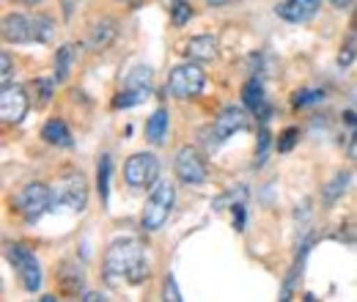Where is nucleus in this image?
Segmentation results:
<instances>
[{
  "mask_svg": "<svg viewBox=\"0 0 357 302\" xmlns=\"http://www.w3.org/2000/svg\"><path fill=\"white\" fill-rule=\"evenodd\" d=\"M105 278L113 286L130 283L137 286L149 278V259H146V248L140 245V239H116L107 253H105Z\"/></svg>",
  "mask_w": 357,
  "mask_h": 302,
  "instance_id": "f257e3e1",
  "label": "nucleus"
},
{
  "mask_svg": "<svg viewBox=\"0 0 357 302\" xmlns=\"http://www.w3.org/2000/svg\"><path fill=\"white\" fill-rule=\"evenodd\" d=\"M52 36V22L47 17H28V14H8L3 20V39L11 44H45Z\"/></svg>",
  "mask_w": 357,
  "mask_h": 302,
  "instance_id": "f03ea898",
  "label": "nucleus"
},
{
  "mask_svg": "<svg viewBox=\"0 0 357 302\" xmlns=\"http://www.w3.org/2000/svg\"><path fill=\"white\" fill-rule=\"evenodd\" d=\"M174 204H176V190H174V184L157 181L154 190H151V195L146 198L143 212H140V225H143L146 231H160V228L168 222L171 212H174Z\"/></svg>",
  "mask_w": 357,
  "mask_h": 302,
  "instance_id": "7ed1b4c3",
  "label": "nucleus"
},
{
  "mask_svg": "<svg viewBox=\"0 0 357 302\" xmlns=\"http://www.w3.org/2000/svg\"><path fill=\"white\" fill-rule=\"evenodd\" d=\"M242 130H248V116H245V110L228 105V107L220 110V116L212 121V127L204 130V143H206L209 151H218L228 137H234L236 132H242Z\"/></svg>",
  "mask_w": 357,
  "mask_h": 302,
  "instance_id": "20e7f679",
  "label": "nucleus"
},
{
  "mask_svg": "<svg viewBox=\"0 0 357 302\" xmlns=\"http://www.w3.org/2000/svg\"><path fill=\"white\" fill-rule=\"evenodd\" d=\"M204 86H206L204 69L195 61H187V63H178L171 72V77L165 83V93L174 96V99H192L204 91Z\"/></svg>",
  "mask_w": 357,
  "mask_h": 302,
  "instance_id": "39448f33",
  "label": "nucleus"
},
{
  "mask_svg": "<svg viewBox=\"0 0 357 302\" xmlns=\"http://www.w3.org/2000/svg\"><path fill=\"white\" fill-rule=\"evenodd\" d=\"M52 204H55L52 190H50L47 184H42V181H33V184H28V187L17 195L14 209L22 215L25 222H39V220L52 209Z\"/></svg>",
  "mask_w": 357,
  "mask_h": 302,
  "instance_id": "423d86ee",
  "label": "nucleus"
},
{
  "mask_svg": "<svg viewBox=\"0 0 357 302\" xmlns=\"http://www.w3.org/2000/svg\"><path fill=\"white\" fill-rule=\"evenodd\" d=\"M6 256H8V261H11L14 272L20 275L22 289L36 294V292L42 289V266H39V259H36L25 245H20V242L6 245Z\"/></svg>",
  "mask_w": 357,
  "mask_h": 302,
  "instance_id": "0eeeda50",
  "label": "nucleus"
},
{
  "mask_svg": "<svg viewBox=\"0 0 357 302\" xmlns=\"http://www.w3.org/2000/svg\"><path fill=\"white\" fill-rule=\"evenodd\" d=\"M52 195H55V204H61L72 212H83L89 206V181H86L83 173L77 171L63 173L58 187L52 190Z\"/></svg>",
  "mask_w": 357,
  "mask_h": 302,
  "instance_id": "6e6552de",
  "label": "nucleus"
},
{
  "mask_svg": "<svg viewBox=\"0 0 357 302\" xmlns=\"http://www.w3.org/2000/svg\"><path fill=\"white\" fill-rule=\"evenodd\" d=\"M160 179V160L149 151H140V154H132L127 163H124V181L140 190V187H151L157 184Z\"/></svg>",
  "mask_w": 357,
  "mask_h": 302,
  "instance_id": "1a4fd4ad",
  "label": "nucleus"
},
{
  "mask_svg": "<svg viewBox=\"0 0 357 302\" xmlns=\"http://www.w3.org/2000/svg\"><path fill=\"white\" fill-rule=\"evenodd\" d=\"M174 171H176L178 181H184V184H204L206 181V163L192 146L178 149L176 160H174Z\"/></svg>",
  "mask_w": 357,
  "mask_h": 302,
  "instance_id": "9d476101",
  "label": "nucleus"
},
{
  "mask_svg": "<svg viewBox=\"0 0 357 302\" xmlns=\"http://www.w3.org/2000/svg\"><path fill=\"white\" fill-rule=\"evenodd\" d=\"M28 107H31V102H28L25 88L3 86V91H0V116H3L6 124H20L28 116Z\"/></svg>",
  "mask_w": 357,
  "mask_h": 302,
  "instance_id": "9b49d317",
  "label": "nucleus"
},
{
  "mask_svg": "<svg viewBox=\"0 0 357 302\" xmlns=\"http://www.w3.org/2000/svg\"><path fill=\"white\" fill-rule=\"evenodd\" d=\"M242 102H245V107L264 124L269 121V116H272V107H269L267 96H264V86H261V80H248L245 86H242Z\"/></svg>",
  "mask_w": 357,
  "mask_h": 302,
  "instance_id": "f8f14e48",
  "label": "nucleus"
},
{
  "mask_svg": "<svg viewBox=\"0 0 357 302\" xmlns=\"http://www.w3.org/2000/svg\"><path fill=\"white\" fill-rule=\"evenodd\" d=\"M319 6H321V0H283V3H278L275 11H278L280 20L300 25V22H308L316 17Z\"/></svg>",
  "mask_w": 357,
  "mask_h": 302,
  "instance_id": "ddd939ff",
  "label": "nucleus"
},
{
  "mask_svg": "<svg viewBox=\"0 0 357 302\" xmlns=\"http://www.w3.org/2000/svg\"><path fill=\"white\" fill-rule=\"evenodd\" d=\"M184 55L195 63L201 61H215L218 58V39L209 36V33H201V36H192L190 42L184 44Z\"/></svg>",
  "mask_w": 357,
  "mask_h": 302,
  "instance_id": "4468645a",
  "label": "nucleus"
},
{
  "mask_svg": "<svg viewBox=\"0 0 357 302\" xmlns=\"http://www.w3.org/2000/svg\"><path fill=\"white\" fill-rule=\"evenodd\" d=\"M58 280H61V292H63V294H69V297H83L80 292H83V283H86V275H83V269H80L77 264H72V261H66V264H61V272H58Z\"/></svg>",
  "mask_w": 357,
  "mask_h": 302,
  "instance_id": "2eb2a0df",
  "label": "nucleus"
},
{
  "mask_svg": "<svg viewBox=\"0 0 357 302\" xmlns=\"http://www.w3.org/2000/svg\"><path fill=\"white\" fill-rule=\"evenodd\" d=\"M116 22L113 20H99V22H93L89 31V47L91 50H107L113 39H116Z\"/></svg>",
  "mask_w": 357,
  "mask_h": 302,
  "instance_id": "dca6fc26",
  "label": "nucleus"
},
{
  "mask_svg": "<svg viewBox=\"0 0 357 302\" xmlns=\"http://www.w3.org/2000/svg\"><path fill=\"white\" fill-rule=\"evenodd\" d=\"M42 137H45L50 146H61V149H72V132L69 127L61 121V119H50L45 124V130H42Z\"/></svg>",
  "mask_w": 357,
  "mask_h": 302,
  "instance_id": "f3484780",
  "label": "nucleus"
},
{
  "mask_svg": "<svg viewBox=\"0 0 357 302\" xmlns=\"http://www.w3.org/2000/svg\"><path fill=\"white\" fill-rule=\"evenodd\" d=\"M168 110H154L151 113V119L146 121V137H149V143H154V146H160L162 140H165V135H168Z\"/></svg>",
  "mask_w": 357,
  "mask_h": 302,
  "instance_id": "a211bd4d",
  "label": "nucleus"
},
{
  "mask_svg": "<svg viewBox=\"0 0 357 302\" xmlns=\"http://www.w3.org/2000/svg\"><path fill=\"white\" fill-rule=\"evenodd\" d=\"M349 181H352V173H347V171H341V173H335L327 184H324V190H321V201L327 204V206H333L344 192H347V187H349Z\"/></svg>",
  "mask_w": 357,
  "mask_h": 302,
  "instance_id": "6ab92c4d",
  "label": "nucleus"
},
{
  "mask_svg": "<svg viewBox=\"0 0 357 302\" xmlns=\"http://www.w3.org/2000/svg\"><path fill=\"white\" fill-rule=\"evenodd\" d=\"M110 171H113L110 154H102L99 157V168H96V190H99L102 204H107V198H110Z\"/></svg>",
  "mask_w": 357,
  "mask_h": 302,
  "instance_id": "aec40b11",
  "label": "nucleus"
},
{
  "mask_svg": "<svg viewBox=\"0 0 357 302\" xmlns=\"http://www.w3.org/2000/svg\"><path fill=\"white\" fill-rule=\"evenodd\" d=\"M149 99V88H124L116 99H113V107L116 110H121V107H135V105H140V102H146Z\"/></svg>",
  "mask_w": 357,
  "mask_h": 302,
  "instance_id": "412c9836",
  "label": "nucleus"
},
{
  "mask_svg": "<svg viewBox=\"0 0 357 302\" xmlns=\"http://www.w3.org/2000/svg\"><path fill=\"white\" fill-rule=\"evenodd\" d=\"M69 66H72V47L63 44V47H58V52H55V80H58V83H63V80L69 77Z\"/></svg>",
  "mask_w": 357,
  "mask_h": 302,
  "instance_id": "4be33fe9",
  "label": "nucleus"
},
{
  "mask_svg": "<svg viewBox=\"0 0 357 302\" xmlns=\"http://www.w3.org/2000/svg\"><path fill=\"white\" fill-rule=\"evenodd\" d=\"M31 88H33V96H36V107H47L50 99H52V91H55V80L39 77V80L31 83Z\"/></svg>",
  "mask_w": 357,
  "mask_h": 302,
  "instance_id": "5701e85b",
  "label": "nucleus"
},
{
  "mask_svg": "<svg viewBox=\"0 0 357 302\" xmlns=\"http://www.w3.org/2000/svg\"><path fill=\"white\" fill-rule=\"evenodd\" d=\"M190 17H192V6L187 0H171V22L176 28H181L184 22H190Z\"/></svg>",
  "mask_w": 357,
  "mask_h": 302,
  "instance_id": "b1692460",
  "label": "nucleus"
},
{
  "mask_svg": "<svg viewBox=\"0 0 357 302\" xmlns=\"http://www.w3.org/2000/svg\"><path fill=\"white\" fill-rule=\"evenodd\" d=\"M151 75L154 72L149 66H135L130 77H127V88H149L151 86Z\"/></svg>",
  "mask_w": 357,
  "mask_h": 302,
  "instance_id": "393cba45",
  "label": "nucleus"
},
{
  "mask_svg": "<svg viewBox=\"0 0 357 302\" xmlns=\"http://www.w3.org/2000/svg\"><path fill=\"white\" fill-rule=\"evenodd\" d=\"M324 99V91H297L294 93V107H305V105H316Z\"/></svg>",
  "mask_w": 357,
  "mask_h": 302,
  "instance_id": "a878e982",
  "label": "nucleus"
},
{
  "mask_svg": "<svg viewBox=\"0 0 357 302\" xmlns=\"http://www.w3.org/2000/svg\"><path fill=\"white\" fill-rule=\"evenodd\" d=\"M269 140H272V135H269L267 121H264V124H261V130H259V154H256V165H264L267 151H269Z\"/></svg>",
  "mask_w": 357,
  "mask_h": 302,
  "instance_id": "bb28decb",
  "label": "nucleus"
},
{
  "mask_svg": "<svg viewBox=\"0 0 357 302\" xmlns=\"http://www.w3.org/2000/svg\"><path fill=\"white\" fill-rule=\"evenodd\" d=\"M297 137H300V130H294V127L283 130V135L278 137V151H280V154L291 151V149H294V143H297Z\"/></svg>",
  "mask_w": 357,
  "mask_h": 302,
  "instance_id": "cd10ccee",
  "label": "nucleus"
},
{
  "mask_svg": "<svg viewBox=\"0 0 357 302\" xmlns=\"http://www.w3.org/2000/svg\"><path fill=\"white\" fill-rule=\"evenodd\" d=\"M0 83L3 86H11V55L8 52L0 55Z\"/></svg>",
  "mask_w": 357,
  "mask_h": 302,
  "instance_id": "c85d7f7f",
  "label": "nucleus"
},
{
  "mask_svg": "<svg viewBox=\"0 0 357 302\" xmlns=\"http://www.w3.org/2000/svg\"><path fill=\"white\" fill-rule=\"evenodd\" d=\"M162 292H165V294H162L165 300L181 302V294H178V286H176V278H174V275H168V278H165V289H162Z\"/></svg>",
  "mask_w": 357,
  "mask_h": 302,
  "instance_id": "c756f323",
  "label": "nucleus"
},
{
  "mask_svg": "<svg viewBox=\"0 0 357 302\" xmlns=\"http://www.w3.org/2000/svg\"><path fill=\"white\" fill-rule=\"evenodd\" d=\"M231 212H234V228L236 231H245V201L231 204Z\"/></svg>",
  "mask_w": 357,
  "mask_h": 302,
  "instance_id": "7c9ffc66",
  "label": "nucleus"
},
{
  "mask_svg": "<svg viewBox=\"0 0 357 302\" xmlns=\"http://www.w3.org/2000/svg\"><path fill=\"white\" fill-rule=\"evenodd\" d=\"M80 300H86V302H102V300H105V294H99V292H89V294H83Z\"/></svg>",
  "mask_w": 357,
  "mask_h": 302,
  "instance_id": "2f4dec72",
  "label": "nucleus"
},
{
  "mask_svg": "<svg viewBox=\"0 0 357 302\" xmlns=\"http://www.w3.org/2000/svg\"><path fill=\"white\" fill-rule=\"evenodd\" d=\"M330 3H333L335 8H349V6L355 3V0H330Z\"/></svg>",
  "mask_w": 357,
  "mask_h": 302,
  "instance_id": "473e14b6",
  "label": "nucleus"
},
{
  "mask_svg": "<svg viewBox=\"0 0 357 302\" xmlns=\"http://www.w3.org/2000/svg\"><path fill=\"white\" fill-rule=\"evenodd\" d=\"M228 3H234V0H206V6H212V8H218V6H228Z\"/></svg>",
  "mask_w": 357,
  "mask_h": 302,
  "instance_id": "72a5a7b5",
  "label": "nucleus"
},
{
  "mask_svg": "<svg viewBox=\"0 0 357 302\" xmlns=\"http://www.w3.org/2000/svg\"><path fill=\"white\" fill-rule=\"evenodd\" d=\"M28 3H33V0H28Z\"/></svg>",
  "mask_w": 357,
  "mask_h": 302,
  "instance_id": "f704fd0d",
  "label": "nucleus"
}]
</instances>
